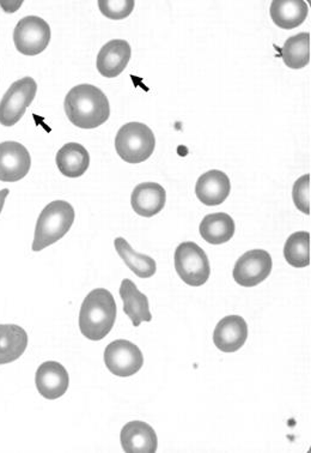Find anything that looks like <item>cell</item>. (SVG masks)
Returning a JSON list of instances; mask_svg holds the SVG:
<instances>
[{
    "label": "cell",
    "instance_id": "obj_11",
    "mask_svg": "<svg viewBox=\"0 0 311 453\" xmlns=\"http://www.w3.org/2000/svg\"><path fill=\"white\" fill-rule=\"evenodd\" d=\"M35 383L42 397L46 400H57L66 394L70 377L62 364L57 361H47L37 368Z\"/></svg>",
    "mask_w": 311,
    "mask_h": 453
},
{
    "label": "cell",
    "instance_id": "obj_14",
    "mask_svg": "<svg viewBox=\"0 0 311 453\" xmlns=\"http://www.w3.org/2000/svg\"><path fill=\"white\" fill-rule=\"evenodd\" d=\"M167 202V192L157 182H143L135 186L131 196V205L141 218H154L160 214Z\"/></svg>",
    "mask_w": 311,
    "mask_h": 453
},
{
    "label": "cell",
    "instance_id": "obj_27",
    "mask_svg": "<svg viewBox=\"0 0 311 453\" xmlns=\"http://www.w3.org/2000/svg\"><path fill=\"white\" fill-rule=\"evenodd\" d=\"M9 190L8 188H4V190L0 191V214H2L3 208H4L5 199L8 198Z\"/></svg>",
    "mask_w": 311,
    "mask_h": 453
},
{
    "label": "cell",
    "instance_id": "obj_1",
    "mask_svg": "<svg viewBox=\"0 0 311 453\" xmlns=\"http://www.w3.org/2000/svg\"><path fill=\"white\" fill-rule=\"evenodd\" d=\"M65 113L74 127L93 130L110 117V104L106 94L91 84H80L67 93L64 103Z\"/></svg>",
    "mask_w": 311,
    "mask_h": 453
},
{
    "label": "cell",
    "instance_id": "obj_15",
    "mask_svg": "<svg viewBox=\"0 0 311 453\" xmlns=\"http://www.w3.org/2000/svg\"><path fill=\"white\" fill-rule=\"evenodd\" d=\"M121 446L126 453H155L158 448L157 434L147 422L131 421L120 434Z\"/></svg>",
    "mask_w": 311,
    "mask_h": 453
},
{
    "label": "cell",
    "instance_id": "obj_12",
    "mask_svg": "<svg viewBox=\"0 0 311 453\" xmlns=\"http://www.w3.org/2000/svg\"><path fill=\"white\" fill-rule=\"evenodd\" d=\"M132 49L125 40H111L97 54L96 67L106 79L120 76L130 63Z\"/></svg>",
    "mask_w": 311,
    "mask_h": 453
},
{
    "label": "cell",
    "instance_id": "obj_19",
    "mask_svg": "<svg viewBox=\"0 0 311 453\" xmlns=\"http://www.w3.org/2000/svg\"><path fill=\"white\" fill-rule=\"evenodd\" d=\"M60 173L70 179H76L86 174L90 165V155L80 143L64 145L56 157Z\"/></svg>",
    "mask_w": 311,
    "mask_h": 453
},
{
    "label": "cell",
    "instance_id": "obj_25",
    "mask_svg": "<svg viewBox=\"0 0 311 453\" xmlns=\"http://www.w3.org/2000/svg\"><path fill=\"white\" fill-rule=\"evenodd\" d=\"M134 6V0H100L99 2L102 15L114 21L127 19L133 12Z\"/></svg>",
    "mask_w": 311,
    "mask_h": 453
},
{
    "label": "cell",
    "instance_id": "obj_17",
    "mask_svg": "<svg viewBox=\"0 0 311 453\" xmlns=\"http://www.w3.org/2000/svg\"><path fill=\"white\" fill-rule=\"evenodd\" d=\"M119 294L124 301L125 313L130 317L133 326L138 327L143 322H151L152 314L148 296L140 292L133 280L125 279L121 282Z\"/></svg>",
    "mask_w": 311,
    "mask_h": 453
},
{
    "label": "cell",
    "instance_id": "obj_7",
    "mask_svg": "<svg viewBox=\"0 0 311 453\" xmlns=\"http://www.w3.org/2000/svg\"><path fill=\"white\" fill-rule=\"evenodd\" d=\"M50 42V27L37 16H27L13 30V43L23 56H39Z\"/></svg>",
    "mask_w": 311,
    "mask_h": 453
},
{
    "label": "cell",
    "instance_id": "obj_18",
    "mask_svg": "<svg viewBox=\"0 0 311 453\" xmlns=\"http://www.w3.org/2000/svg\"><path fill=\"white\" fill-rule=\"evenodd\" d=\"M269 13L276 26L291 30L306 22L309 8L304 0H275L270 4Z\"/></svg>",
    "mask_w": 311,
    "mask_h": 453
},
{
    "label": "cell",
    "instance_id": "obj_10",
    "mask_svg": "<svg viewBox=\"0 0 311 453\" xmlns=\"http://www.w3.org/2000/svg\"><path fill=\"white\" fill-rule=\"evenodd\" d=\"M32 167V157L25 145L19 142L0 143V181L22 180Z\"/></svg>",
    "mask_w": 311,
    "mask_h": 453
},
{
    "label": "cell",
    "instance_id": "obj_2",
    "mask_svg": "<svg viewBox=\"0 0 311 453\" xmlns=\"http://www.w3.org/2000/svg\"><path fill=\"white\" fill-rule=\"evenodd\" d=\"M115 319L117 303L110 290L97 288L87 294L80 312V329L84 337L99 342L113 329Z\"/></svg>",
    "mask_w": 311,
    "mask_h": 453
},
{
    "label": "cell",
    "instance_id": "obj_24",
    "mask_svg": "<svg viewBox=\"0 0 311 453\" xmlns=\"http://www.w3.org/2000/svg\"><path fill=\"white\" fill-rule=\"evenodd\" d=\"M284 257L293 268L310 265V233L296 232L287 238L284 246Z\"/></svg>",
    "mask_w": 311,
    "mask_h": 453
},
{
    "label": "cell",
    "instance_id": "obj_21",
    "mask_svg": "<svg viewBox=\"0 0 311 453\" xmlns=\"http://www.w3.org/2000/svg\"><path fill=\"white\" fill-rule=\"evenodd\" d=\"M235 221L225 212L205 216L199 226L202 239L211 245H222L230 242L235 235Z\"/></svg>",
    "mask_w": 311,
    "mask_h": 453
},
{
    "label": "cell",
    "instance_id": "obj_16",
    "mask_svg": "<svg viewBox=\"0 0 311 453\" xmlns=\"http://www.w3.org/2000/svg\"><path fill=\"white\" fill-rule=\"evenodd\" d=\"M231 191L230 179L224 172L218 169L206 172L198 179L195 195L202 204L217 206L223 204Z\"/></svg>",
    "mask_w": 311,
    "mask_h": 453
},
{
    "label": "cell",
    "instance_id": "obj_3",
    "mask_svg": "<svg viewBox=\"0 0 311 453\" xmlns=\"http://www.w3.org/2000/svg\"><path fill=\"white\" fill-rule=\"evenodd\" d=\"M73 206L65 201H54L43 209L37 219L32 250L40 252L59 242L74 222Z\"/></svg>",
    "mask_w": 311,
    "mask_h": 453
},
{
    "label": "cell",
    "instance_id": "obj_20",
    "mask_svg": "<svg viewBox=\"0 0 311 453\" xmlns=\"http://www.w3.org/2000/svg\"><path fill=\"white\" fill-rule=\"evenodd\" d=\"M28 347V334L15 324H0V365L13 363Z\"/></svg>",
    "mask_w": 311,
    "mask_h": 453
},
{
    "label": "cell",
    "instance_id": "obj_22",
    "mask_svg": "<svg viewBox=\"0 0 311 453\" xmlns=\"http://www.w3.org/2000/svg\"><path fill=\"white\" fill-rule=\"evenodd\" d=\"M279 52L287 67L303 69L310 63V34L300 33L289 37Z\"/></svg>",
    "mask_w": 311,
    "mask_h": 453
},
{
    "label": "cell",
    "instance_id": "obj_9",
    "mask_svg": "<svg viewBox=\"0 0 311 453\" xmlns=\"http://www.w3.org/2000/svg\"><path fill=\"white\" fill-rule=\"evenodd\" d=\"M273 260L265 250H252L239 257L233 266L232 276L239 286H259L263 280L269 279L272 273Z\"/></svg>",
    "mask_w": 311,
    "mask_h": 453
},
{
    "label": "cell",
    "instance_id": "obj_26",
    "mask_svg": "<svg viewBox=\"0 0 311 453\" xmlns=\"http://www.w3.org/2000/svg\"><path fill=\"white\" fill-rule=\"evenodd\" d=\"M310 174L297 179L292 188V199L296 208L303 214L310 215Z\"/></svg>",
    "mask_w": 311,
    "mask_h": 453
},
{
    "label": "cell",
    "instance_id": "obj_8",
    "mask_svg": "<svg viewBox=\"0 0 311 453\" xmlns=\"http://www.w3.org/2000/svg\"><path fill=\"white\" fill-rule=\"evenodd\" d=\"M104 364L110 373L118 377H132L144 365L143 353L134 343L126 340L114 341L104 350Z\"/></svg>",
    "mask_w": 311,
    "mask_h": 453
},
{
    "label": "cell",
    "instance_id": "obj_6",
    "mask_svg": "<svg viewBox=\"0 0 311 453\" xmlns=\"http://www.w3.org/2000/svg\"><path fill=\"white\" fill-rule=\"evenodd\" d=\"M37 93V84L32 77L16 81L0 101V124L11 127L25 116Z\"/></svg>",
    "mask_w": 311,
    "mask_h": 453
},
{
    "label": "cell",
    "instance_id": "obj_13",
    "mask_svg": "<svg viewBox=\"0 0 311 453\" xmlns=\"http://www.w3.org/2000/svg\"><path fill=\"white\" fill-rule=\"evenodd\" d=\"M248 338V326L239 316L223 318L213 333V342L223 353H235L241 349Z\"/></svg>",
    "mask_w": 311,
    "mask_h": 453
},
{
    "label": "cell",
    "instance_id": "obj_23",
    "mask_svg": "<svg viewBox=\"0 0 311 453\" xmlns=\"http://www.w3.org/2000/svg\"><path fill=\"white\" fill-rule=\"evenodd\" d=\"M115 250L125 264L140 279H150L157 272V265L151 257L140 255L132 249L124 238H117L114 242Z\"/></svg>",
    "mask_w": 311,
    "mask_h": 453
},
{
    "label": "cell",
    "instance_id": "obj_4",
    "mask_svg": "<svg viewBox=\"0 0 311 453\" xmlns=\"http://www.w3.org/2000/svg\"><path fill=\"white\" fill-rule=\"evenodd\" d=\"M156 138L151 128L143 123L125 124L115 137V150L127 164L145 162L154 154Z\"/></svg>",
    "mask_w": 311,
    "mask_h": 453
},
{
    "label": "cell",
    "instance_id": "obj_5",
    "mask_svg": "<svg viewBox=\"0 0 311 453\" xmlns=\"http://www.w3.org/2000/svg\"><path fill=\"white\" fill-rule=\"evenodd\" d=\"M175 270L186 285L201 287L211 275L208 255L198 243L186 242L178 246L175 251Z\"/></svg>",
    "mask_w": 311,
    "mask_h": 453
}]
</instances>
